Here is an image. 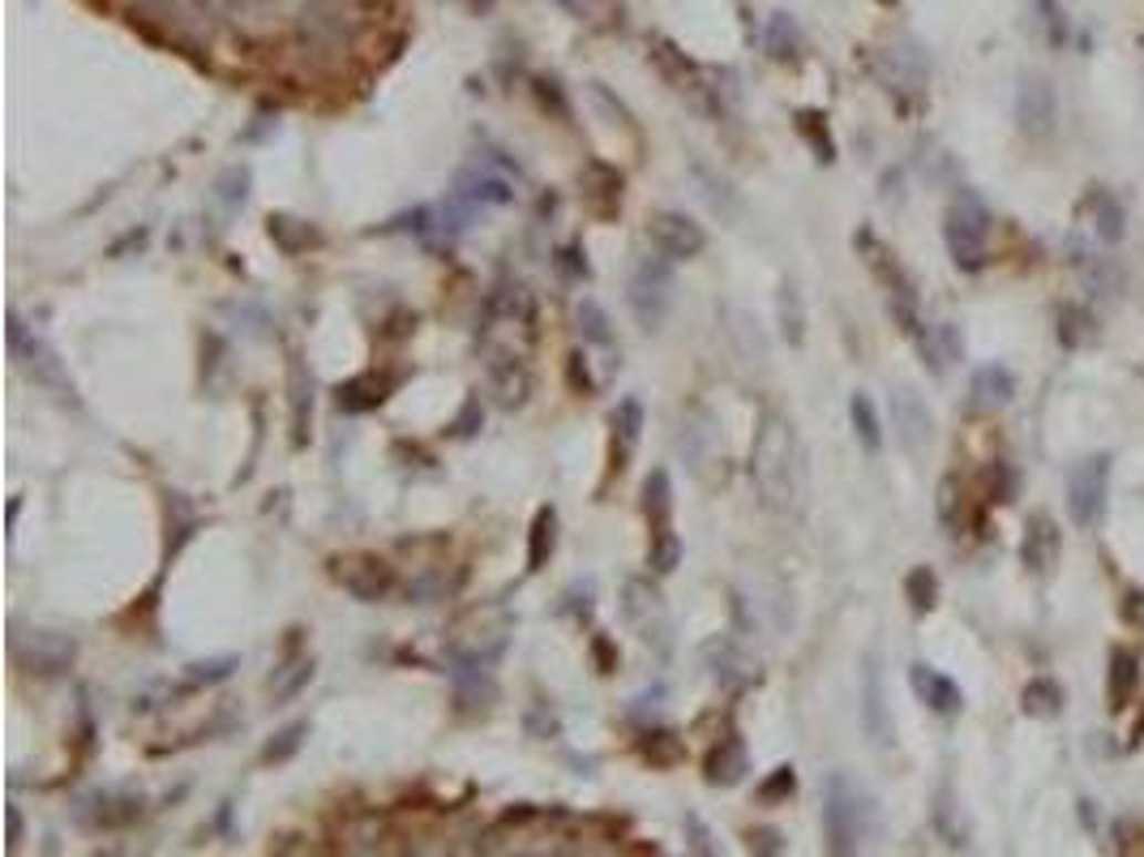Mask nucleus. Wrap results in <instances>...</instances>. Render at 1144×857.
Wrapping results in <instances>:
<instances>
[{"mask_svg":"<svg viewBox=\"0 0 1144 857\" xmlns=\"http://www.w3.org/2000/svg\"><path fill=\"white\" fill-rule=\"evenodd\" d=\"M751 485L763 502V510H772L781 519H797L806 510V494H811L806 451H802V437H797L793 421L781 412H767L759 421L751 446Z\"/></svg>","mask_w":1144,"mask_h":857,"instance_id":"obj_1","label":"nucleus"},{"mask_svg":"<svg viewBox=\"0 0 1144 857\" xmlns=\"http://www.w3.org/2000/svg\"><path fill=\"white\" fill-rule=\"evenodd\" d=\"M879 827L875 815V797L862 789L849 776H832L823 789V832H827V849L832 854H857Z\"/></svg>","mask_w":1144,"mask_h":857,"instance_id":"obj_2","label":"nucleus"},{"mask_svg":"<svg viewBox=\"0 0 1144 857\" xmlns=\"http://www.w3.org/2000/svg\"><path fill=\"white\" fill-rule=\"evenodd\" d=\"M4 339H9V357L18 361V369L31 378L39 391H48L52 399H61L69 407H78V386H73V378H69L65 361L56 357V348L48 343V339H39L18 313H9V330H4Z\"/></svg>","mask_w":1144,"mask_h":857,"instance_id":"obj_3","label":"nucleus"},{"mask_svg":"<svg viewBox=\"0 0 1144 857\" xmlns=\"http://www.w3.org/2000/svg\"><path fill=\"white\" fill-rule=\"evenodd\" d=\"M944 240H948L951 262L960 270H981L986 266V240H990V210L973 189H960L956 202L944 215Z\"/></svg>","mask_w":1144,"mask_h":857,"instance_id":"obj_4","label":"nucleus"},{"mask_svg":"<svg viewBox=\"0 0 1144 857\" xmlns=\"http://www.w3.org/2000/svg\"><path fill=\"white\" fill-rule=\"evenodd\" d=\"M621 618L660 657L673 648V618H669V605H664V596H660L652 579H626V588H621Z\"/></svg>","mask_w":1144,"mask_h":857,"instance_id":"obj_5","label":"nucleus"},{"mask_svg":"<svg viewBox=\"0 0 1144 857\" xmlns=\"http://www.w3.org/2000/svg\"><path fill=\"white\" fill-rule=\"evenodd\" d=\"M1111 497V455H1089L1068 472V515L1076 528H1097Z\"/></svg>","mask_w":1144,"mask_h":857,"instance_id":"obj_6","label":"nucleus"},{"mask_svg":"<svg viewBox=\"0 0 1144 857\" xmlns=\"http://www.w3.org/2000/svg\"><path fill=\"white\" fill-rule=\"evenodd\" d=\"M673 304V258H643L630 275V309L643 330H660Z\"/></svg>","mask_w":1144,"mask_h":857,"instance_id":"obj_7","label":"nucleus"},{"mask_svg":"<svg viewBox=\"0 0 1144 857\" xmlns=\"http://www.w3.org/2000/svg\"><path fill=\"white\" fill-rule=\"evenodd\" d=\"M455 202H463V206H511V202H515V176H511V167H497L493 155H481L476 164L458 167Z\"/></svg>","mask_w":1144,"mask_h":857,"instance_id":"obj_8","label":"nucleus"},{"mask_svg":"<svg viewBox=\"0 0 1144 857\" xmlns=\"http://www.w3.org/2000/svg\"><path fill=\"white\" fill-rule=\"evenodd\" d=\"M648 240H652L656 254L682 262V258H699L708 249V231L699 228L694 219L678 215V210H656L648 219Z\"/></svg>","mask_w":1144,"mask_h":857,"instance_id":"obj_9","label":"nucleus"},{"mask_svg":"<svg viewBox=\"0 0 1144 857\" xmlns=\"http://www.w3.org/2000/svg\"><path fill=\"white\" fill-rule=\"evenodd\" d=\"M73 657H78V643L65 639V634H52V630H31L27 639H13V660L27 673H39V678L65 673Z\"/></svg>","mask_w":1144,"mask_h":857,"instance_id":"obj_10","label":"nucleus"},{"mask_svg":"<svg viewBox=\"0 0 1144 857\" xmlns=\"http://www.w3.org/2000/svg\"><path fill=\"white\" fill-rule=\"evenodd\" d=\"M1016 121L1029 137H1050L1054 133V121H1059V100H1054V86L1038 73H1020V86H1016Z\"/></svg>","mask_w":1144,"mask_h":857,"instance_id":"obj_11","label":"nucleus"},{"mask_svg":"<svg viewBox=\"0 0 1144 857\" xmlns=\"http://www.w3.org/2000/svg\"><path fill=\"white\" fill-rule=\"evenodd\" d=\"M862 729L879 751L892 746V708H887V691H883L879 652H866V660H862Z\"/></svg>","mask_w":1144,"mask_h":857,"instance_id":"obj_12","label":"nucleus"},{"mask_svg":"<svg viewBox=\"0 0 1144 857\" xmlns=\"http://www.w3.org/2000/svg\"><path fill=\"white\" fill-rule=\"evenodd\" d=\"M506 643H511V618H497L493 627L481 622V627L451 634V660L455 664H489L493 669L506 652Z\"/></svg>","mask_w":1144,"mask_h":857,"instance_id":"obj_13","label":"nucleus"},{"mask_svg":"<svg viewBox=\"0 0 1144 857\" xmlns=\"http://www.w3.org/2000/svg\"><path fill=\"white\" fill-rule=\"evenodd\" d=\"M892 425H896V437H900V446H905L909 455H917V451L930 442L935 416H930L926 399L917 395L914 386H896V391H892Z\"/></svg>","mask_w":1144,"mask_h":857,"instance_id":"obj_14","label":"nucleus"},{"mask_svg":"<svg viewBox=\"0 0 1144 857\" xmlns=\"http://www.w3.org/2000/svg\"><path fill=\"white\" fill-rule=\"evenodd\" d=\"M334 579L343 584V592L364 600V605L394 592V570L378 558H343L334 566Z\"/></svg>","mask_w":1144,"mask_h":857,"instance_id":"obj_15","label":"nucleus"},{"mask_svg":"<svg viewBox=\"0 0 1144 857\" xmlns=\"http://www.w3.org/2000/svg\"><path fill=\"white\" fill-rule=\"evenodd\" d=\"M909 686H914V694L930 708V712H935V716H956V712L965 708L960 686L951 682L948 673H939V669H930V664H921V660L909 669Z\"/></svg>","mask_w":1144,"mask_h":857,"instance_id":"obj_16","label":"nucleus"},{"mask_svg":"<svg viewBox=\"0 0 1144 857\" xmlns=\"http://www.w3.org/2000/svg\"><path fill=\"white\" fill-rule=\"evenodd\" d=\"M751 772V758H746V742L738 737V733H729V737H720L717 746L708 751L703 758V781L708 785H717V789H733V785H742V776Z\"/></svg>","mask_w":1144,"mask_h":857,"instance_id":"obj_17","label":"nucleus"},{"mask_svg":"<svg viewBox=\"0 0 1144 857\" xmlns=\"http://www.w3.org/2000/svg\"><path fill=\"white\" fill-rule=\"evenodd\" d=\"M288 412H292V446H305L313 425V373L296 352L288 357Z\"/></svg>","mask_w":1144,"mask_h":857,"instance_id":"obj_18","label":"nucleus"},{"mask_svg":"<svg viewBox=\"0 0 1144 857\" xmlns=\"http://www.w3.org/2000/svg\"><path fill=\"white\" fill-rule=\"evenodd\" d=\"M875 73L887 82V91H909L917 95L926 86V61L917 48H887L875 56Z\"/></svg>","mask_w":1144,"mask_h":857,"instance_id":"obj_19","label":"nucleus"},{"mask_svg":"<svg viewBox=\"0 0 1144 857\" xmlns=\"http://www.w3.org/2000/svg\"><path fill=\"white\" fill-rule=\"evenodd\" d=\"M857 249L866 254V266L879 275V283L887 288V297L892 300H914L917 304V288H914V279L900 270V262L883 249L879 240H875V231H857Z\"/></svg>","mask_w":1144,"mask_h":857,"instance_id":"obj_20","label":"nucleus"},{"mask_svg":"<svg viewBox=\"0 0 1144 857\" xmlns=\"http://www.w3.org/2000/svg\"><path fill=\"white\" fill-rule=\"evenodd\" d=\"M1059 528H1054V519L1050 515H1033L1029 519V528H1024V545H1020V558L1024 566L1033 570V575H1050L1054 570V561H1059Z\"/></svg>","mask_w":1144,"mask_h":857,"instance_id":"obj_21","label":"nucleus"},{"mask_svg":"<svg viewBox=\"0 0 1144 857\" xmlns=\"http://www.w3.org/2000/svg\"><path fill=\"white\" fill-rule=\"evenodd\" d=\"M1080 215L1093 224V236H1097L1102 245H1119V240H1123L1127 215H1123V202L1114 198L1111 189H1089L1084 202H1080Z\"/></svg>","mask_w":1144,"mask_h":857,"instance_id":"obj_22","label":"nucleus"},{"mask_svg":"<svg viewBox=\"0 0 1144 857\" xmlns=\"http://www.w3.org/2000/svg\"><path fill=\"white\" fill-rule=\"evenodd\" d=\"M489 386L502 407H524L532 391V373L519 357H493L489 361Z\"/></svg>","mask_w":1144,"mask_h":857,"instance_id":"obj_23","label":"nucleus"},{"mask_svg":"<svg viewBox=\"0 0 1144 857\" xmlns=\"http://www.w3.org/2000/svg\"><path fill=\"white\" fill-rule=\"evenodd\" d=\"M451 682H455L458 708L476 712V708H493V699H497V678H493L489 664H455Z\"/></svg>","mask_w":1144,"mask_h":857,"instance_id":"obj_24","label":"nucleus"},{"mask_svg":"<svg viewBox=\"0 0 1144 857\" xmlns=\"http://www.w3.org/2000/svg\"><path fill=\"white\" fill-rule=\"evenodd\" d=\"M1012 395H1016V378L1003 364H981V369H973V407L994 412V407H1008Z\"/></svg>","mask_w":1144,"mask_h":857,"instance_id":"obj_25","label":"nucleus"},{"mask_svg":"<svg viewBox=\"0 0 1144 857\" xmlns=\"http://www.w3.org/2000/svg\"><path fill=\"white\" fill-rule=\"evenodd\" d=\"M639 433H643V403L639 399H621L618 412H614V463H618V472L635 455Z\"/></svg>","mask_w":1144,"mask_h":857,"instance_id":"obj_26","label":"nucleus"},{"mask_svg":"<svg viewBox=\"0 0 1144 857\" xmlns=\"http://www.w3.org/2000/svg\"><path fill=\"white\" fill-rule=\"evenodd\" d=\"M690 172H694V180H699V194L708 198V206L717 210L720 219H738L742 215V202H738V194H733V185L724 180V176H717L708 164H690Z\"/></svg>","mask_w":1144,"mask_h":857,"instance_id":"obj_27","label":"nucleus"},{"mask_svg":"<svg viewBox=\"0 0 1144 857\" xmlns=\"http://www.w3.org/2000/svg\"><path fill=\"white\" fill-rule=\"evenodd\" d=\"M849 421H853V433H857V442H862V451L879 455V451H883L879 407H875V399L866 395V391H857V395L849 399Z\"/></svg>","mask_w":1144,"mask_h":857,"instance_id":"obj_28","label":"nucleus"},{"mask_svg":"<svg viewBox=\"0 0 1144 857\" xmlns=\"http://www.w3.org/2000/svg\"><path fill=\"white\" fill-rule=\"evenodd\" d=\"M1106 682H1111L1114 708H1127V703H1132V694H1136V686H1141V660L1132 657V652H1123V648H1114L1111 669H1106Z\"/></svg>","mask_w":1144,"mask_h":857,"instance_id":"obj_29","label":"nucleus"},{"mask_svg":"<svg viewBox=\"0 0 1144 857\" xmlns=\"http://www.w3.org/2000/svg\"><path fill=\"white\" fill-rule=\"evenodd\" d=\"M643 515L652 528H669V515H673V481L664 467H656L652 476L643 481Z\"/></svg>","mask_w":1144,"mask_h":857,"instance_id":"obj_30","label":"nucleus"},{"mask_svg":"<svg viewBox=\"0 0 1144 857\" xmlns=\"http://www.w3.org/2000/svg\"><path fill=\"white\" fill-rule=\"evenodd\" d=\"M557 549V510L554 506H540L536 519H532V540H527V570H540L545 561L554 558Z\"/></svg>","mask_w":1144,"mask_h":857,"instance_id":"obj_31","label":"nucleus"},{"mask_svg":"<svg viewBox=\"0 0 1144 857\" xmlns=\"http://www.w3.org/2000/svg\"><path fill=\"white\" fill-rule=\"evenodd\" d=\"M309 682H313V657L284 660V664L275 669V678H270V699H275V703H288V699H296Z\"/></svg>","mask_w":1144,"mask_h":857,"instance_id":"obj_32","label":"nucleus"},{"mask_svg":"<svg viewBox=\"0 0 1144 857\" xmlns=\"http://www.w3.org/2000/svg\"><path fill=\"white\" fill-rule=\"evenodd\" d=\"M776 318H781V334H785L789 348H802L806 343V304H802V292L785 283L776 292Z\"/></svg>","mask_w":1144,"mask_h":857,"instance_id":"obj_33","label":"nucleus"},{"mask_svg":"<svg viewBox=\"0 0 1144 857\" xmlns=\"http://www.w3.org/2000/svg\"><path fill=\"white\" fill-rule=\"evenodd\" d=\"M763 48L772 61H797V48H802V31L789 13H772L767 18V31H763Z\"/></svg>","mask_w":1144,"mask_h":857,"instance_id":"obj_34","label":"nucleus"},{"mask_svg":"<svg viewBox=\"0 0 1144 857\" xmlns=\"http://www.w3.org/2000/svg\"><path fill=\"white\" fill-rule=\"evenodd\" d=\"M935 832L948 840L951 849H965L969 845V824L960 819V806H956V797H951V789H939V797H935Z\"/></svg>","mask_w":1144,"mask_h":857,"instance_id":"obj_35","label":"nucleus"},{"mask_svg":"<svg viewBox=\"0 0 1144 857\" xmlns=\"http://www.w3.org/2000/svg\"><path fill=\"white\" fill-rule=\"evenodd\" d=\"M575 327L584 334V343H596V348H609V343H614V322H609V313H605L596 300H579V304H575Z\"/></svg>","mask_w":1144,"mask_h":857,"instance_id":"obj_36","label":"nucleus"},{"mask_svg":"<svg viewBox=\"0 0 1144 857\" xmlns=\"http://www.w3.org/2000/svg\"><path fill=\"white\" fill-rule=\"evenodd\" d=\"M1024 712H1029V716H1042V721L1059 716V712H1063V686H1059L1054 678L1029 682V686H1024Z\"/></svg>","mask_w":1144,"mask_h":857,"instance_id":"obj_37","label":"nucleus"},{"mask_svg":"<svg viewBox=\"0 0 1144 857\" xmlns=\"http://www.w3.org/2000/svg\"><path fill=\"white\" fill-rule=\"evenodd\" d=\"M678 561H682V540H678L673 524H669V528H652V549H648L652 575H673Z\"/></svg>","mask_w":1144,"mask_h":857,"instance_id":"obj_38","label":"nucleus"},{"mask_svg":"<svg viewBox=\"0 0 1144 857\" xmlns=\"http://www.w3.org/2000/svg\"><path fill=\"white\" fill-rule=\"evenodd\" d=\"M797 133L811 142L818 164H832V159H836V142H832V133H827V116H823V112H797Z\"/></svg>","mask_w":1144,"mask_h":857,"instance_id":"obj_39","label":"nucleus"},{"mask_svg":"<svg viewBox=\"0 0 1144 857\" xmlns=\"http://www.w3.org/2000/svg\"><path fill=\"white\" fill-rule=\"evenodd\" d=\"M266 224H270V240H279V249H284V254H300L305 245H313V240H318V231L309 228V224L288 219V215H270Z\"/></svg>","mask_w":1144,"mask_h":857,"instance_id":"obj_40","label":"nucleus"},{"mask_svg":"<svg viewBox=\"0 0 1144 857\" xmlns=\"http://www.w3.org/2000/svg\"><path fill=\"white\" fill-rule=\"evenodd\" d=\"M905 596H909L914 613H930L935 600H939V579H935V570H930V566L909 570V575H905Z\"/></svg>","mask_w":1144,"mask_h":857,"instance_id":"obj_41","label":"nucleus"},{"mask_svg":"<svg viewBox=\"0 0 1144 857\" xmlns=\"http://www.w3.org/2000/svg\"><path fill=\"white\" fill-rule=\"evenodd\" d=\"M305 737H309V721H292L288 729H279V733L266 742L262 763H288V758L305 746Z\"/></svg>","mask_w":1144,"mask_h":857,"instance_id":"obj_42","label":"nucleus"},{"mask_svg":"<svg viewBox=\"0 0 1144 857\" xmlns=\"http://www.w3.org/2000/svg\"><path fill=\"white\" fill-rule=\"evenodd\" d=\"M1033 9H1038V22H1042V31L1054 48H1063V43H1072V22H1068V13H1063V0H1033Z\"/></svg>","mask_w":1144,"mask_h":857,"instance_id":"obj_43","label":"nucleus"},{"mask_svg":"<svg viewBox=\"0 0 1144 857\" xmlns=\"http://www.w3.org/2000/svg\"><path fill=\"white\" fill-rule=\"evenodd\" d=\"M95 806H99L95 810L99 827H125L142 815V802H133V797H99Z\"/></svg>","mask_w":1144,"mask_h":857,"instance_id":"obj_44","label":"nucleus"},{"mask_svg":"<svg viewBox=\"0 0 1144 857\" xmlns=\"http://www.w3.org/2000/svg\"><path fill=\"white\" fill-rule=\"evenodd\" d=\"M236 664H240L236 657L197 660V664H189V686H215V682H224V678H231V669H236Z\"/></svg>","mask_w":1144,"mask_h":857,"instance_id":"obj_45","label":"nucleus"},{"mask_svg":"<svg viewBox=\"0 0 1144 857\" xmlns=\"http://www.w3.org/2000/svg\"><path fill=\"white\" fill-rule=\"evenodd\" d=\"M245 198H249V172H245V167H231L228 176L219 180V202H224L228 210H236V206H245Z\"/></svg>","mask_w":1144,"mask_h":857,"instance_id":"obj_46","label":"nucleus"},{"mask_svg":"<svg viewBox=\"0 0 1144 857\" xmlns=\"http://www.w3.org/2000/svg\"><path fill=\"white\" fill-rule=\"evenodd\" d=\"M793 789H797V772H793V767H776V772L759 785V797H763V802H776V797H789Z\"/></svg>","mask_w":1144,"mask_h":857,"instance_id":"obj_47","label":"nucleus"},{"mask_svg":"<svg viewBox=\"0 0 1144 857\" xmlns=\"http://www.w3.org/2000/svg\"><path fill=\"white\" fill-rule=\"evenodd\" d=\"M536 95L545 107H554L557 116H570V107H566V95H561V86H557V78H540L536 82Z\"/></svg>","mask_w":1144,"mask_h":857,"instance_id":"obj_48","label":"nucleus"},{"mask_svg":"<svg viewBox=\"0 0 1144 857\" xmlns=\"http://www.w3.org/2000/svg\"><path fill=\"white\" fill-rule=\"evenodd\" d=\"M956 502H960V497H956V476H948V481L939 485V519H944L948 528H956Z\"/></svg>","mask_w":1144,"mask_h":857,"instance_id":"obj_49","label":"nucleus"},{"mask_svg":"<svg viewBox=\"0 0 1144 857\" xmlns=\"http://www.w3.org/2000/svg\"><path fill=\"white\" fill-rule=\"evenodd\" d=\"M751 849H754V854H785V845H781V832H772V827H754V832H751Z\"/></svg>","mask_w":1144,"mask_h":857,"instance_id":"obj_50","label":"nucleus"},{"mask_svg":"<svg viewBox=\"0 0 1144 857\" xmlns=\"http://www.w3.org/2000/svg\"><path fill=\"white\" fill-rule=\"evenodd\" d=\"M656 742H643V755H652L656 763H669V758H678V742L669 737V733H652Z\"/></svg>","mask_w":1144,"mask_h":857,"instance_id":"obj_51","label":"nucleus"},{"mask_svg":"<svg viewBox=\"0 0 1144 857\" xmlns=\"http://www.w3.org/2000/svg\"><path fill=\"white\" fill-rule=\"evenodd\" d=\"M687 832H690V849H694V854H717V845H708V827L699 824L694 815H687Z\"/></svg>","mask_w":1144,"mask_h":857,"instance_id":"obj_52","label":"nucleus"},{"mask_svg":"<svg viewBox=\"0 0 1144 857\" xmlns=\"http://www.w3.org/2000/svg\"><path fill=\"white\" fill-rule=\"evenodd\" d=\"M476 421H481V403H476V399H467V403H463V416H458V421H455V433H458V437H467V433H476V428H472V425H476Z\"/></svg>","mask_w":1144,"mask_h":857,"instance_id":"obj_53","label":"nucleus"},{"mask_svg":"<svg viewBox=\"0 0 1144 857\" xmlns=\"http://www.w3.org/2000/svg\"><path fill=\"white\" fill-rule=\"evenodd\" d=\"M591 652H596V660H600V673H614V669H618V657H614L609 639H596V643H591Z\"/></svg>","mask_w":1144,"mask_h":857,"instance_id":"obj_54","label":"nucleus"},{"mask_svg":"<svg viewBox=\"0 0 1144 857\" xmlns=\"http://www.w3.org/2000/svg\"><path fill=\"white\" fill-rule=\"evenodd\" d=\"M557 266H561L566 275H588V262H579V249H561V254H557Z\"/></svg>","mask_w":1144,"mask_h":857,"instance_id":"obj_55","label":"nucleus"},{"mask_svg":"<svg viewBox=\"0 0 1144 857\" xmlns=\"http://www.w3.org/2000/svg\"><path fill=\"white\" fill-rule=\"evenodd\" d=\"M1127 622H1136V627H1144V592H1132V596H1127Z\"/></svg>","mask_w":1144,"mask_h":857,"instance_id":"obj_56","label":"nucleus"},{"mask_svg":"<svg viewBox=\"0 0 1144 857\" xmlns=\"http://www.w3.org/2000/svg\"><path fill=\"white\" fill-rule=\"evenodd\" d=\"M22 840V810L18 806H9V849Z\"/></svg>","mask_w":1144,"mask_h":857,"instance_id":"obj_57","label":"nucleus"}]
</instances>
